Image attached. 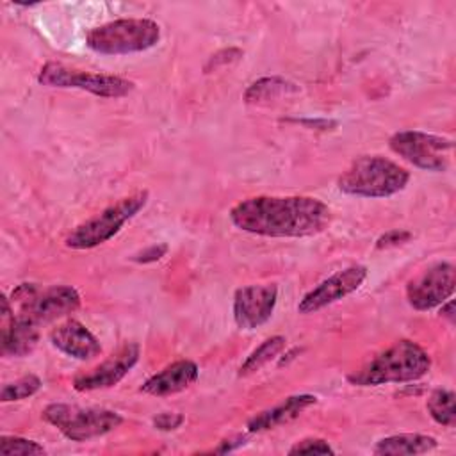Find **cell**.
<instances>
[{
	"label": "cell",
	"instance_id": "6da1fadb",
	"mask_svg": "<svg viewBox=\"0 0 456 456\" xmlns=\"http://www.w3.org/2000/svg\"><path fill=\"white\" fill-rule=\"evenodd\" d=\"M242 232L264 237H312L331 223L330 207L312 196H253L228 214Z\"/></svg>",
	"mask_w": 456,
	"mask_h": 456
},
{
	"label": "cell",
	"instance_id": "7a4b0ae2",
	"mask_svg": "<svg viewBox=\"0 0 456 456\" xmlns=\"http://www.w3.org/2000/svg\"><path fill=\"white\" fill-rule=\"evenodd\" d=\"M429 369L431 358L417 342L399 340L363 363L358 370L347 374V381L354 387L408 383L420 379Z\"/></svg>",
	"mask_w": 456,
	"mask_h": 456
},
{
	"label": "cell",
	"instance_id": "3957f363",
	"mask_svg": "<svg viewBox=\"0 0 456 456\" xmlns=\"http://www.w3.org/2000/svg\"><path fill=\"white\" fill-rule=\"evenodd\" d=\"M410 182V173L381 155H363L338 176L340 192L358 198H388L397 194Z\"/></svg>",
	"mask_w": 456,
	"mask_h": 456
},
{
	"label": "cell",
	"instance_id": "277c9868",
	"mask_svg": "<svg viewBox=\"0 0 456 456\" xmlns=\"http://www.w3.org/2000/svg\"><path fill=\"white\" fill-rule=\"evenodd\" d=\"M160 39V27L150 18H119L91 28L86 45L102 55H125L153 48Z\"/></svg>",
	"mask_w": 456,
	"mask_h": 456
},
{
	"label": "cell",
	"instance_id": "5b68a950",
	"mask_svg": "<svg viewBox=\"0 0 456 456\" xmlns=\"http://www.w3.org/2000/svg\"><path fill=\"white\" fill-rule=\"evenodd\" d=\"M148 203V191H137L109 205L100 214L80 223L68 237L64 246L71 249H91L112 239L126 221L139 214Z\"/></svg>",
	"mask_w": 456,
	"mask_h": 456
},
{
	"label": "cell",
	"instance_id": "8992f818",
	"mask_svg": "<svg viewBox=\"0 0 456 456\" xmlns=\"http://www.w3.org/2000/svg\"><path fill=\"white\" fill-rule=\"evenodd\" d=\"M11 303L18 306L16 315L41 326L77 312L80 308V294L69 285L39 289L34 283H20L11 292Z\"/></svg>",
	"mask_w": 456,
	"mask_h": 456
},
{
	"label": "cell",
	"instance_id": "52a82bcc",
	"mask_svg": "<svg viewBox=\"0 0 456 456\" xmlns=\"http://www.w3.org/2000/svg\"><path fill=\"white\" fill-rule=\"evenodd\" d=\"M41 417L55 426L68 440L86 442L96 436H103L112 429L119 428L123 417L107 408H80L75 404L53 403L48 404Z\"/></svg>",
	"mask_w": 456,
	"mask_h": 456
},
{
	"label": "cell",
	"instance_id": "ba28073f",
	"mask_svg": "<svg viewBox=\"0 0 456 456\" xmlns=\"http://www.w3.org/2000/svg\"><path fill=\"white\" fill-rule=\"evenodd\" d=\"M37 82L48 87H75L89 91L102 98H121L134 91L135 84L128 78L105 73H89L68 68L61 62H46L41 66Z\"/></svg>",
	"mask_w": 456,
	"mask_h": 456
},
{
	"label": "cell",
	"instance_id": "9c48e42d",
	"mask_svg": "<svg viewBox=\"0 0 456 456\" xmlns=\"http://www.w3.org/2000/svg\"><path fill=\"white\" fill-rule=\"evenodd\" d=\"M390 150L403 157L406 162L426 171H445L449 166V155L452 151V141L420 132V130H401L388 139Z\"/></svg>",
	"mask_w": 456,
	"mask_h": 456
},
{
	"label": "cell",
	"instance_id": "30bf717a",
	"mask_svg": "<svg viewBox=\"0 0 456 456\" xmlns=\"http://www.w3.org/2000/svg\"><path fill=\"white\" fill-rule=\"evenodd\" d=\"M454 274H456L454 265L449 262H440L428 267L419 276L408 281L406 285L408 303L420 312L440 306L454 292V285H456Z\"/></svg>",
	"mask_w": 456,
	"mask_h": 456
},
{
	"label": "cell",
	"instance_id": "8fae6325",
	"mask_svg": "<svg viewBox=\"0 0 456 456\" xmlns=\"http://www.w3.org/2000/svg\"><path fill=\"white\" fill-rule=\"evenodd\" d=\"M365 278H367L365 265H360V264L349 265V267L331 274L330 278L322 280L312 290H308L301 297V301L297 305V312L303 315L315 314V312L326 308L328 305H333V303L340 301L342 297L358 290L360 285L365 281Z\"/></svg>",
	"mask_w": 456,
	"mask_h": 456
},
{
	"label": "cell",
	"instance_id": "7c38bea8",
	"mask_svg": "<svg viewBox=\"0 0 456 456\" xmlns=\"http://www.w3.org/2000/svg\"><path fill=\"white\" fill-rule=\"evenodd\" d=\"M278 287L274 283L246 285L235 290L233 319L242 330H255L265 324L276 306Z\"/></svg>",
	"mask_w": 456,
	"mask_h": 456
},
{
	"label": "cell",
	"instance_id": "4fadbf2b",
	"mask_svg": "<svg viewBox=\"0 0 456 456\" xmlns=\"http://www.w3.org/2000/svg\"><path fill=\"white\" fill-rule=\"evenodd\" d=\"M139 353H141L139 344L126 342L105 362H102L100 365H96L94 369L84 374H78L73 379V388L78 392H91V390H102V388H110L118 385L137 363Z\"/></svg>",
	"mask_w": 456,
	"mask_h": 456
},
{
	"label": "cell",
	"instance_id": "5bb4252c",
	"mask_svg": "<svg viewBox=\"0 0 456 456\" xmlns=\"http://www.w3.org/2000/svg\"><path fill=\"white\" fill-rule=\"evenodd\" d=\"M39 340V326L16 315L7 296L2 297V353L4 356H27Z\"/></svg>",
	"mask_w": 456,
	"mask_h": 456
},
{
	"label": "cell",
	"instance_id": "9a60e30c",
	"mask_svg": "<svg viewBox=\"0 0 456 456\" xmlns=\"http://www.w3.org/2000/svg\"><path fill=\"white\" fill-rule=\"evenodd\" d=\"M50 342L75 360H93L102 354L100 340L78 321L68 319L50 331Z\"/></svg>",
	"mask_w": 456,
	"mask_h": 456
},
{
	"label": "cell",
	"instance_id": "2e32d148",
	"mask_svg": "<svg viewBox=\"0 0 456 456\" xmlns=\"http://www.w3.org/2000/svg\"><path fill=\"white\" fill-rule=\"evenodd\" d=\"M200 369L192 360H176L166 365L157 374L150 376L142 385L141 392L148 395H171L189 388L198 379Z\"/></svg>",
	"mask_w": 456,
	"mask_h": 456
},
{
	"label": "cell",
	"instance_id": "e0dca14e",
	"mask_svg": "<svg viewBox=\"0 0 456 456\" xmlns=\"http://www.w3.org/2000/svg\"><path fill=\"white\" fill-rule=\"evenodd\" d=\"M315 403H317V397L312 395V394L289 395L287 399H283L281 403L274 404L273 408L264 410L258 415H255L248 422L246 428H248L249 433H260V431L273 429L276 426H281L285 422L294 420L296 417H299L306 408H310Z\"/></svg>",
	"mask_w": 456,
	"mask_h": 456
},
{
	"label": "cell",
	"instance_id": "ac0fdd59",
	"mask_svg": "<svg viewBox=\"0 0 456 456\" xmlns=\"http://www.w3.org/2000/svg\"><path fill=\"white\" fill-rule=\"evenodd\" d=\"M438 445L435 436L420 435V433H401L381 438L372 452L381 456H411V454H424L433 451Z\"/></svg>",
	"mask_w": 456,
	"mask_h": 456
},
{
	"label": "cell",
	"instance_id": "d6986e66",
	"mask_svg": "<svg viewBox=\"0 0 456 456\" xmlns=\"http://www.w3.org/2000/svg\"><path fill=\"white\" fill-rule=\"evenodd\" d=\"M296 91H297L296 84H292L281 77H264V78H258L256 82H253L246 89L244 100L248 103H256V102L273 100L276 96H281L287 93H296Z\"/></svg>",
	"mask_w": 456,
	"mask_h": 456
},
{
	"label": "cell",
	"instance_id": "ffe728a7",
	"mask_svg": "<svg viewBox=\"0 0 456 456\" xmlns=\"http://www.w3.org/2000/svg\"><path fill=\"white\" fill-rule=\"evenodd\" d=\"M285 337L281 335H274L265 338L239 367V376H249L256 370H260L265 363H269L271 360H274L285 347Z\"/></svg>",
	"mask_w": 456,
	"mask_h": 456
},
{
	"label": "cell",
	"instance_id": "44dd1931",
	"mask_svg": "<svg viewBox=\"0 0 456 456\" xmlns=\"http://www.w3.org/2000/svg\"><path fill=\"white\" fill-rule=\"evenodd\" d=\"M426 408L429 411V415L433 417L435 422L442 424V426H454L456 422V413H454V394L451 390H444V388H436L435 392H431V395L428 397Z\"/></svg>",
	"mask_w": 456,
	"mask_h": 456
},
{
	"label": "cell",
	"instance_id": "7402d4cb",
	"mask_svg": "<svg viewBox=\"0 0 456 456\" xmlns=\"http://www.w3.org/2000/svg\"><path fill=\"white\" fill-rule=\"evenodd\" d=\"M39 388H41V379L36 374H27L12 383H5L0 390V401L2 403L21 401L34 395Z\"/></svg>",
	"mask_w": 456,
	"mask_h": 456
},
{
	"label": "cell",
	"instance_id": "603a6c76",
	"mask_svg": "<svg viewBox=\"0 0 456 456\" xmlns=\"http://www.w3.org/2000/svg\"><path fill=\"white\" fill-rule=\"evenodd\" d=\"M0 452L5 456H37L45 454V447L34 440L23 436H0Z\"/></svg>",
	"mask_w": 456,
	"mask_h": 456
},
{
	"label": "cell",
	"instance_id": "cb8c5ba5",
	"mask_svg": "<svg viewBox=\"0 0 456 456\" xmlns=\"http://www.w3.org/2000/svg\"><path fill=\"white\" fill-rule=\"evenodd\" d=\"M289 454H335L333 447L324 440V438H303L296 442L290 449Z\"/></svg>",
	"mask_w": 456,
	"mask_h": 456
},
{
	"label": "cell",
	"instance_id": "d4e9b609",
	"mask_svg": "<svg viewBox=\"0 0 456 456\" xmlns=\"http://www.w3.org/2000/svg\"><path fill=\"white\" fill-rule=\"evenodd\" d=\"M411 239V233L408 230H390L387 233H383L378 240H376V248L378 249H387V248H394L399 246L403 242H408Z\"/></svg>",
	"mask_w": 456,
	"mask_h": 456
},
{
	"label": "cell",
	"instance_id": "484cf974",
	"mask_svg": "<svg viewBox=\"0 0 456 456\" xmlns=\"http://www.w3.org/2000/svg\"><path fill=\"white\" fill-rule=\"evenodd\" d=\"M183 424V415L176 411H164L153 417V426L159 431H173Z\"/></svg>",
	"mask_w": 456,
	"mask_h": 456
},
{
	"label": "cell",
	"instance_id": "4316f807",
	"mask_svg": "<svg viewBox=\"0 0 456 456\" xmlns=\"http://www.w3.org/2000/svg\"><path fill=\"white\" fill-rule=\"evenodd\" d=\"M240 57H242V52H240L239 48H226V50H221V52L214 53V55L208 59V62H207V66H205V71H212V69H216V68L221 66V64H230L232 61H237V59H240Z\"/></svg>",
	"mask_w": 456,
	"mask_h": 456
},
{
	"label": "cell",
	"instance_id": "83f0119b",
	"mask_svg": "<svg viewBox=\"0 0 456 456\" xmlns=\"http://www.w3.org/2000/svg\"><path fill=\"white\" fill-rule=\"evenodd\" d=\"M166 253H167V246L166 244H153V246L139 251L137 255H134L132 260L139 262V264H150V262L160 260Z\"/></svg>",
	"mask_w": 456,
	"mask_h": 456
},
{
	"label": "cell",
	"instance_id": "f1b7e54d",
	"mask_svg": "<svg viewBox=\"0 0 456 456\" xmlns=\"http://www.w3.org/2000/svg\"><path fill=\"white\" fill-rule=\"evenodd\" d=\"M244 436H233V438H228V440H223L221 445L217 449H214L212 452H230L240 445H244Z\"/></svg>",
	"mask_w": 456,
	"mask_h": 456
},
{
	"label": "cell",
	"instance_id": "f546056e",
	"mask_svg": "<svg viewBox=\"0 0 456 456\" xmlns=\"http://www.w3.org/2000/svg\"><path fill=\"white\" fill-rule=\"evenodd\" d=\"M440 315L445 317L449 322H454V301L452 299H447L445 303H442Z\"/></svg>",
	"mask_w": 456,
	"mask_h": 456
}]
</instances>
